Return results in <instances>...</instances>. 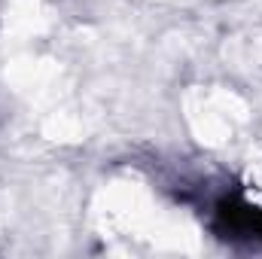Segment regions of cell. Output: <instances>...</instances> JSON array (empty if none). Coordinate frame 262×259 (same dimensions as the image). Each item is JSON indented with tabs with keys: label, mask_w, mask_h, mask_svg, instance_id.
Returning <instances> with one entry per match:
<instances>
[{
	"label": "cell",
	"mask_w": 262,
	"mask_h": 259,
	"mask_svg": "<svg viewBox=\"0 0 262 259\" xmlns=\"http://www.w3.org/2000/svg\"><path fill=\"white\" fill-rule=\"evenodd\" d=\"M9 21H12L15 31H34L40 25V6H37V0H15Z\"/></svg>",
	"instance_id": "cell-1"
}]
</instances>
